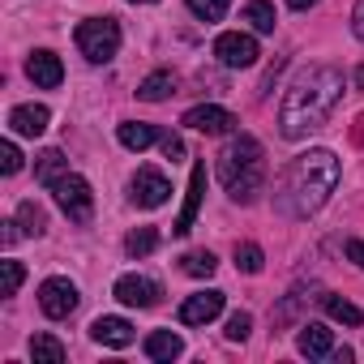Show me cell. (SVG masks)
<instances>
[{
    "mask_svg": "<svg viewBox=\"0 0 364 364\" xmlns=\"http://www.w3.org/2000/svg\"><path fill=\"white\" fill-rule=\"evenodd\" d=\"M343 99V73L330 65H309L283 95L279 103V133L283 137H309L313 129H321L330 120V112Z\"/></svg>",
    "mask_w": 364,
    "mask_h": 364,
    "instance_id": "6da1fadb",
    "label": "cell"
},
{
    "mask_svg": "<svg viewBox=\"0 0 364 364\" xmlns=\"http://www.w3.org/2000/svg\"><path fill=\"white\" fill-rule=\"evenodd\" d=\"M338 176H343V167H338V159H334V150H304L300 159H291V167H287V180H283V206L291 210V215H317L326 202H330V193L338 189Z\"/></svg>",
    "mask_w": 364,
    "mask_h": 364,
    "instance_id": "7a4b0ae2",
    "label": "cell"
},
{
    "mask_svg": "<svg viewBox=\"0 0 364 364\" xmlns=\"http://www.w3.org/2000/svg\"><path fill=\"white\" fill-rule=\"evenodd\" d=\"M215 171H219V185H223L236 202H253L257 189H262V180H266V150H262V141L249 137V133L232 137V141L223 146Z\"/></svg>",
    "mask_w": 364,
    "mask_h": 364,
    "instance_id": "3957f363",
    "label": "cell"
},
{
    "mask_svg": "<svg viewBox=\"0 0 364 364\" xmlns=\"http://www.w3.org/2000/svg\"><path fill=\"white\" fill-rule=\"evenodd\" d=\"M77 48L90 65H107L120 52V22L116 18H86L77 26Z\"/></svg>",
    "mask_w": 364,
    "mask_h": 364,
    "instance_id": "277c9868",
    "label": "cell"
},
{
    "mask_svg": "<svg viewBox=\"0 0 364 364\" xmlns=\"http://www.w3.org/2000/svg\"><path fill=\"white\" fill-rule=\"evenodd\" d=\"M52 193H56V206L69 215V223H90V215H95V193H90V185H86V176H77V171L60 176L56 185H52Z\"/></svg>",
    "mask_w": 364,
    "mask_h": 364,
    "instance_id": "5b68a950",
    "label": "cell"
},
{
    "mask_svg": "<svg viewBox=\"0 0 364 364\" xmlns=\"http://www.w3.org/2000/svg\"><path fill=\"white\" fill-rule=\"evenodd\" d=\"M215 56H219V65H228V69H249V65H257V39L253 35H245V31H228V35H219L215 39Z\"/></svg>",
    "mask_w": 364,
    "mask_h": 364,
    "instance_id": "8992f818",
    "label": "cell"
},
{
    "mask_svg": "<svg viewBox=\"0 0 364 364\" xmlns=\"http://www.w3.org/2000/svg\"><path fill=\"white\" fill-rule=\"evenodd\" d=\"M77 287L69 283V279H43V287H39V309H43V317H52V321H65L73 309H77Z\"/></svg>",
    "mask_w": 364,
    "mask_h": 364,
    "instance_id": "52a82bcc",
    "label": "cell"
},
{
    "mask_svg": "<svg viewBox=\"0 0 364 364\" xmlns=\"http://www.w3.org/2000/svg\"><path fill=\"white\" fill-rule=\"evenodd\" d=\"M112 296H116L124 309H154L159 296H163V287H159L154 279H146V274H124V279H116Z\"/></svg>",
    "mask_w": 364,
    "mask_h": 364,
    "instance_id": "ba28073f",
    "label": "cell"
},
{
    "mask_svg": "<svg viewBox=\"0 0 364 364\" xmlns=\"http://www.w3.org/2000/svg\"><path fill=\"white\" fill-rule=\"evenodd\" d=\"M129 198H133L141 210H154V206H163V202L171 198V185H167V176H163V171L141 167V171L133 176V185H129Z\"/></svg>",
    "mask_w": 364,
    "mask_h": 364,
    "instance_id": "9c48e42d",
    "label": "cell"
},
{
    "mask_svg": "<svg viewBox=\"0 0 364 364\" xmlns=\"http://www.w3.org/2000/svg\"><path fill=\"white\" fill-rule=\"evenodd\" d=\"M180 124H189V129H198V133H206V137H223V133H232L240 120L228 112V107H215V103H202V107H189L185 112V120Z\"/></svg>",
    "mask_w": 364,
    "mask_h": 364,
    "instance_id": "30bf717a",
    "label": "cell"
},
{
    "mask_svg": "<svg viewBox=\"0 0 364 364\" xmlns=\"http://www.w3.org/2000/svg\"><path fill=\"white\" fill-rule=\"evenodd\" d=\"M202 193H206V163H193V171H189V189H185V206H180V215H176V236H189L193 232V219H198V210H202Z\"/></svg>",
    "mask_w": 364,
    "mask_h": 364,
    "instance_id": "8fae6325",
    "label": "cell"
},
{
    "mask_svg": "<svg viewBox=\"0 0 364 364\" xmlns=\"http://www.w3.org/2000/svg\"><path fill=\"white\" fill-rule=\"evenodd\" d=\"M26 77H31L39 90H56V86L65 82V65H60L56 52L39 48V52H31V60H26Z\"/></svg>",
    "mask_w": 364,
    "mask_h": 364,
    "instance_id": "7c38bea8",
    "label": "cell"
},
{
    "mask_svg": "<svg viewBox=\"0 0 364 364\" xmlns=\"http://www.w3.org/2000/svg\"><path fill=\"white\" fill-rule=\"evenodd\" d=\"M223 313V291H193L185 304H180V321L185 326H206Z\"/></svg>",
    "mask_w": 364,
    "mask_h": 364,
    "instance_id": "4fadbf2b",
    "label": "cell"
},
{
    "mask_svg": "<svg viewBox=\"0 0 364 364\" xmlns=\"http://www.w3.org/2000/svg\"><path fill=\"white\" fill-rule=\"evenodd\" d=\"M48 120H52V112H48L43 103H22V107L9 112V129H14L18 137H39V133L48 129Z\"/></svg>",
    "mask_w": 364,
    "mask_h": 364,
    "instance_id": "5bb4252c",
    "label": "cell"
},
{
    "mask_svg": "<svg viewBox=\"0 0 364 364\" xmlns=\"http://www.w3.org/2000/svg\"><path fill=\"white\" fill-rule=\"evenodd\" d=\"M90 338L103 343V347H129L137 334H133V326H129L124 317H99V321L90 326Z\"/></svg>",
    "mask_w": 364,
    "mask_h": 364,
    "instance_id": "9a60e30c",
    "label": "cell"
},
{
    "mask_svg": "<svg viewBox=\"0 0 364 364\" xmlns=\"http://www.w3.org/2000/svg\"><path fill=\"white\" fill-rule=\"evenodd\" d=\"M296 347H300L304 355H313V360H326V355L334 351V334H330L321 321H309V326H300V334H296Z\"/></svg>",
    "mask_w": 364,
    "mask_h": 364,
    "instance_id": "2e32d148",
    "label": "cell"
},
{
    "mask_svg": "<svg viewBox=\"0 0 364 364\" xmlns=\"http://www.w3.org/2000/svg\"><path fill=\"white\" fill-rule=\"evenodd\" d=\"M116 137H120L124 150H146V146L163 141V133H159L154 124H141V120H124V124L116 129Z\"/></svg>",
    "mask_w": 364,
    "mask_h": 364,
    "instance_id": "e0dca14e",
    "label": "cell"
},
{
    "mask_svg": "<svg viewBox=\"0 0 364 364\" xmlns=\"http://www.w3.org/2000/svg\"><path fill=\"white\" fill-rule=\"evenodd\" d=\"M60 176H69V159H65L60 150H43V154L35 159V180H39L43 189H52Z\"/></svg>",
    "mask_w": 364,
    "mask_h": 364,
    "instance_id": "ac0fdd59",
    "label": "cell"
},
{
    "mask_svg": "<svg viewBox=\"0 0 364 364\" xmlns=\"http://www.w3.org/2000/svg\"><path fill=\"white\" fill-rule=\"evenodd\" d=\"M146 355L150 360H176V355H185V338H180L176 330H154L146 338Z\"/></svg>",
    "mask_w": 364,
    "mask_h": 364,
    "instance_id": "d6986e66",
    "label": "cell"
},
{
    "mask_svg": "<svg viewBox=\"0 0 364 364\" xmlns=\"http://www.w3.org/2000/svg\"><path fill=\"white\" fill-rule=\"evenodd\" d=\"M171 95H176V73H167V69L150 73V77L137 86V99H141V103H163V99H171Z\"/></svg>",
    "mask_w": 364,
    "mask_h": 364,
    "instance_id": "ffe728a7",
    "label": "cell"
},
{
    "mask_svg": "<svg viewBox=\"0 0 364 364\" xmlns=\"http://www.w3.org/2000/svg\"><path fill=\"white\" fill-rule=\"evenodd\" d=\"M240 18H245L257 35H274V26H279V14H274V5H266V0H249Z\"/></svg>",
    "mask_w": 364,
    "mask_h": 364,
    "instance_id": "44dd1931",
    "label": "cell"
},
{
    "mask_svg": "<svg viewBox=\"0 0 364 364\" xmlns=\"http://www.w3.org/2000/svg\"><path fill=\"white\" fill-rule=\"evenodd\" d=\"M31 355H35V364H65V343L52 338V334H35L31 338Z\"/></svg>",
    "mask_w": 364,
    "mask_h": 364,
    "instance_id": "7402d4cb",
    "label": "cell"
},
{
    "mask_svg": "<svg viewBox=\"0 0 364 364\" xmlns=\"http://www.w3.org/2000/svg\"><path fill=\"white\" fill-rule=\"evenodd\" d=\"M18 232H22V236H43V232H48V215H43L35 202H22V206H18Z\"/></svg>",
    "mask_w": 364,
    "mask_h": 364,
    "instance_id": "603a6c76",
    "label": "cell"
},
{
    "mask_svg": "<svg viewBox=\"0 0 364 364\" xmlns=\"http://www.w3.org/2000/svg\"><path fill=\"white\" fill-rule=\"evenodd\" d=\"M159 249V232L154 228H137V232H129V240H124V253L129 257H146V253H154Z\"/></svg>",
    "mask_w": 364,
    "mask_h": 364,
    "instance_id": "cb8c5ba5",
    "label": "cell"
},
{
    "mask_svg": "<svg viewBox=\"0 0 364 364\" xmlns=\"http://www.w3.org/2000/svg\"><path fill=\"white\" fill-rule=\"evenodd\" d=\"M321 304H326V313H330L334 321H343V326H360V321H364V313H360L351 300H338V296H321Z\"/></svg>",
    "mask_w": 364,
    "mask_h": 364,
    "instance_id": "d4e9b609",
    "label": "cell"
},
{
    "mask_svg": "<svg viewBox=\"0 0 364 364\" xmlns=\"http://www.w3.org/2000/svg\"><path fill=\"white\" fill-rule=\"evenodd\" d=\"M180 270H185V274H193V279H210V274L219 270V262H215V253L198 249V253H189L185 262H180Z\"/></svg>",
    "mask_w": 364,
    "mask_h": 364,
    "instance_id": "484cf974",
    "label": "cell"
},
{
    "mask_svg": "<svg viewBox=\"0 0 364 364\" xmlns=\"http://www.w3.org/2000/svg\"><path fill=\"white\" fill-rule=\"evenodd\" d=\"M262 266H266V253H262L257 245H236V270H245V274H262Z\"/></svg>",
    "mask_w": 364,
    "mask_h": 364,
    "instance_id": "4316f807",
    "label": "cell"
},
{
    "mask_svg": "<svg viewBox=\"0 0 364 364\" xmlns=\"http://www.w3.org/2000/svg\"><path fill=\"white\" fill-rule=\"evenodd\" d=\"M189 9L202 22H223V14L232 9V0H189Z\"/></svg>",
    "mask_w": 364,
    "mask_h": 364,
    "instance_id": "83f0119b",
    "label": "cell"
},
{
    "mask_svg": "<svg viewBox=\"0 0 364 364\" xmlns=\"http://www.w3.org/2000/svg\"><path fill=\"white\" fill-rule=\"evenodd\" d=\"M249 330H253V317H249V313H232L223 334H228V343H245V338H249Z\"/></svg>",
    "mask_w": 364,
    "mask_h": 364,
    "instance_id": "f1b7e54d",
    "label": "cell"
},
{
    "mask_svg": "<svg viewBox=\"0 0 364 364\" xmlns=\"http://www.w3.org/2000/svg\"><path fill=\"white\" fill-rule=\"evenodd\" d=\"M5 266V296H18V287H22V279H26V270H22V262H0Z\"/></svg>",
    "mask_w": 364,
    "mask_h": 364,
    "instance_id": "f546056e",
    "label": "cell"
},
{
    "mask_svg": "<svg viewBox=\"0 0 364 364\" xmlns=\"http://www.w3.org/2000/svg\"><path fill=\"white\" fill-rule=\"evenodd\" d=\"M0 171H5V176L22 171V150H18L14 141H5V146H0Z\"/></svg>",
    "mask_w": 364,
    "mask_h": 364,
    "instance_id": "4dcf8cb0",
    "label": "cell"
},
{
    "mask_svg": "<svg viewBox=\"0 0 364 364\" xmlns=\"http://www.w3.org/2000/svg\"><path fill=\"white\" fill-rule=\"evenodd\" d=\"M163 154H167L171 163H176V159H185V141H180L176 133H167V137H163Z\"/></svg>",
    "mask_w": 364,
    "mask_h": 364,
    "instance_id": "1f68e13d",
    "label": "cell"
},
{
    "mask_svg": "<svg viewBox=\"0 0 364 364\" xmlns=\"http://www.w3.org/2000/svg\"><path fill=\"white\" fill-rule=\"evenodd\" d=\"M351 31H355V39L364 43V0H355V9H351Z\"/></svg>",
    "mask_w": 364,
    "mask_h": 364,
    "instance_id": "d6a6232c",
    "label": "cell"
},
{
    "mask_svg": "<svg viewBox=\"0 0 364 364\" xmlns=\"http://www.w3.org/2000/svg\"><path fill=\"white\" fill-rule=\"evenodd\" d=\"M347 257L364 270V240H347Z\"/></svg>",
    "mask_w": 364,
    "mask_h": 364,
    "instance_id": "836d02e7",
    "label": "cell"
},
{
    "mask_svg": "<svg viewBox=\"0 0 364 364\" xmlns=\"http://www.w3.org/2000/svg\"><path fill=\"white\" fill-rule=\"evenodd\" d=\"M326 360H334V364H347V360H351V347H334Z\"/></svg>",
    "mask_w": 364,
    "mask_h": 364,
    "instance_id": "e575fe53",
    "label": "cell"
},
{
    "mask_svg": "<svg viewBox=\"0 0 364 364\" xmlns=\"http://www.w3.org/2000/svg\"><path fill=\"white\" fill-rule=\"evenodd\" d=\"M351 137H355V146H364V116L355 120V129H351Z\"/></svg>",
    "mask_w": 364,
    "mask_h": 364,
    "instance_id": "d590c367",
    "label": "cell"
},
{
    "mask_svg": "<svg viewBox=\"0 0 364 364\" xmlns=\"http://www.w3.org/2000/svg\"><path fill=\"white\" fill-rule=\"evenodd\" d=\"M287 5H291V9H313L317 0H287Z\"/></svg>",
    "mask_w": 364,
    "mask_h": 364,
    "instance_id": "8d00e7d4",
    "label": "cell"
},
{
    "mask_svg": "<svg viewBox=\"0 0 364 364\" xmlns=\"http://www.w3.org/2000/svg\"><path fill=\"white\" fill-rule=\"evenodd\" d=\"M355 86H360V90H364V65H360V69H355Z\"/></svg>",
    "mask_w": 364,
    "mask_h": 364,
    "instance_id": "74e56055",
    "label": "cell"
},
{
    "mask_svg": "<svg viewBox=\"0 0 364 364\" xmlns=\"http://www.w3.org/2000/svg\"><path fill=\"white\" fill-rule=\"evenodd\" d=\"M129 5H154V0H129Z\"/></svg>",
    "mask_w": 364,
    "mask_h": 364,
    "instance_id": "f35d334b",
    "label": "cell"
}]
</instances>
